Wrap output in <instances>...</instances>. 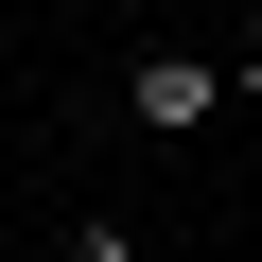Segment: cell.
Here are the masks:
<instances>
[{"label":"cell","instance_id":"obj_2","mask_svg":"<svg viewBox=\"0 0 262 262\" xmlns=\"http://www.w3.org/2000/svg\"><path fill=\"white\" fill-rule=\"evenodd\" d=\"M70 262H140V245H122V227H88V245H70Z\"/></svg>","mask_w":262,"mask_h":262},{"label":"cell","instance_id":"obj_3","mask_svg":"<svg viewBox=\"0 0 262 262\" xmlns=\"http://www.w3.org/2000/svg\"><path fill=\"white\" fill-rule=\"evenodd\" d=\"M227 88H245V105H262V53H245V70H227Z\"/></svg>","mask_w":262,"mask_h":262},{"label":"cell","instance_id":"obj_1","mask_svg":"<svg viewBox=\"0 0 262 262\" xmlns=\"http://www.w3.org/2000/svg\"><path fill=\"white\" fill-rule=\"evenodd\" d=\"M122 105H140V140H210V122H227V70H192V53H158V70L122 88Z\"/></svg>","mask_w":262,"mask_h":262}]
</instances>
